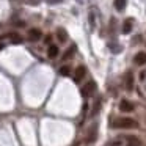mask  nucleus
<instances>
[{
	"label": "nucleus",
	"mask_w": 146,
	"mask_h": 146,
	"mask_svg": "<svg viewBox=\"0 0 146 146\" xmlns=\"http://www.w3.org/2000/svg\"><path fill=\"white\" fill-rule=\"evenodd\" d=\"M111 127H115V129H137L138 123L132 118H116L111 123Z\"/></svg>",
	"instance_id": "1"
},
{
	"label": "nucleus",
	"mask_w": 146,
	"mask_h": 146,
	"mask_svg": "<svg viewBox=\"0 0 146 146\" xmlns=\"http://www.w3.org/2000/svg\"><path fill=\"white\" fill-rule=\"evenodd\" d=\"M96 91V83L93 82V80H90L88 83H85V85H83V88H82V96L83 98H90V96L93 94V93Z\"/></svg>",
	"instance_id": "2"
},
{
	"label": "nucleus",
	"mask_w": 146,
	"mask_h": 146,
	"mask_svg": "<svg viewBox=\"0 0 146 146\" xmlns=\"http://www.w3.org/2000/svg\"><path fill=\"white\" fill-rule=\"evenodd\" d=\"M124 86H126L127 91H133V74L130 71L124 74Z\"/></svg>",
	"instance_id": "3"
},
{
	"label": "nucleus",
	"mask_w": 146,
	"mask_h": 146,
	"mask_svg": "<svg viewBox=\"0 0 146 146\" xmlns=\"http://www.w3.org/2000/svg\"><path fill=\"white\" fill-rule=\"evenodd\" d=\"M133 108H135V105L130 101H127V99H123L119 102V110L124 111V113H130V111H133Z\"/></svg>",
	"instance_id": "4"
},
{
	"label": "nucleus",
	"mask_w": 146,
	"mask_h": 146,
	"mask_svg": "<svg viewBox=\"0 0 146 146\" xmlns=\"http://www.w3.org/2000/svg\"><path fill=\"white\" fill-rule=\"evenodd\" d=\"M85 74H86V69H85V66H77V69H76V72H74V82H82L83 80V77H85Z\"/></svg>",
	"instance_id": "5"
},
{
	"label": "nucleus",
	"mask_w": 146,
	"mask_h": 146,
	"mask_svg": "<svg viewBox=\"0 0 146 146\" xmlns=\"http://www.w3.org/2000/svg\"><path fill=\"white\" fill-rule=\"evenodd\" d=\"M41 36H42L41 30H38V29H30L27 38H29V41H38V39H41Z\"/></svg>",
	"instance_id": "6"
},
{
	"label": "nucleus",
	"mask_w": 146,
	"mask_h": 146,
	"mask_svg": "<svg viewBox=\"0 0 146 146\" xmlns=\"http://www.w3.org/2000/svg\"><path fill=\"white\" fill-rule=\"evenodd\" d=\"M132 25H133V19L132 17H127L123 24V33L124 35H129V33L132 32Z\"/></svg>",
	"instance_id": "7"
},
{
	"label": "nucleus",
	"mask_w": 146,
	"mask_h": 146,
	"mask_svg": "<svg viewBox=\"0 0 146 146\" xmlns=\"http://www.w3.org/2000/svg\"><path fill=\"white\" fill-rule=\"evenodd\" d=\"M133 61H135V64H138V66L146 64V52H138V54L135 55V58H133Z\"/></svg>",
	"instance_id": "8"
},
{
	"label": "nucleus",
	"mask_w": 146,
	"mask_h": 146,
	"mask_svg": "<svg viewBox=\"0 0 146 146\" xmlns=\"http://www.w3.org/2000/svg\"><path fill=\"white\" fill-rule=\"evenodd\" d=\"M47 57L49 58H57L58 57V46L55 44H50L47 49Z\"/></svg>",
	"instance_id": "9"
},
{
	"label": "nucleus",
	"mask_w": 146,
	"mask_h": 146,
	"mask_svg": "<svg viewBox=\"0 0 146 146\" xmlns=\"http://www.w3.org/2000/svg\"><path fill=\"white\" fill-rule=\"evenodd\" d=\"M57 38H58V41H60V42H66V41H68V33H66V30H64V29H58V30H57Z\"/></svg>",
	"instance_id": "10"
},
{
	"label": "nucleus",
	"mask_w": 146,
	"mask_h": 146,
	"mask_svg": "<svg viewBox=\"0 0 146 146\" xmlns=\"http://www.w3.org/2000/svg\"><path fill=\"white\" fill-rule=\"evenodd\" d=\"M8 38L11 39V42H13V44H21V42H22V36H21L19 33H10V35H8Z\"/></svg>",
	"instance_id": "11"
},
{
	"label": "nucleus",
	"mask_w": 146,
	"mask_h": 146,
	"mask_svg": "<svg viewBox=\"0 0 146 146\" xmlns=\"http://www.w3.org/2000/svg\"><path fill=\"white\" fill-rule=\"evenodd\" d=\"M113 5H115V8H116V11H123L127 5V0H115Z\"/></svg>",
	"instance_id": "12"
},
{
	"label": "nucleus",
	"mask_w": 146,
	"mask_h": 146,
	"mask_svg": "<svg viewBox=\"0 0 146 146\" xmlns=\"http://www.w3.org/2000/svg\"><path fill=\"white\" fill-rule=\"evenodd\" d=\"M74 52H76V46H72V47L68 49V50L63 54V58H61V60H69V58L74 55Z\"/></svg>",
	"instance_id": "13"
},
{
	"label": "nucleus",
	"mask_w": 146,
	"mask_h": 146,
	"mask_svg": "<svg viewBox=\"0 0 146 146\" xmlns=\"http://www.w3.org/2000/svg\"><path fill=\"white\" fill-rule=\"evenodd\" d=\"M127 146H141V141L135 137H129L127 138Z\"/></svg>",
	"instance_id": "14"
},
{
	"label": "nucleus",
	"mask_w": 146,
	"mask_h": 146,
	"mask_svg": "<svg viewBox=\"0 0 146 146\" xmlns=\"http://www.w3.org/2000/svg\"><path fill=\"white\" fill-rule=\"evenodd\" d=\"M60 74H61V76H64V77H68L71 74V68L69 66H61L60 68Z\"/></svg>",
	"instance_id": "15"
},
{
	"label": "nucleus",
	"mask_w": 146,
	"mask_h": 146,
	"mask_svg": "<svg viewBox=\"0 0 146 146\" xmlns=\"http://www.w3.org/2000/svg\"><path fill=\"white\" fill-rule=\"evenodd\" d=\"M108 146H123V140L121 138H116V140H111L108 143Z\"/></svg>",
	"instance_id": "16"
},
{
	"label": "nucleus",
	"mask_w": 146,
	"mask_h": 146,
	"mask_svg": "<svg viewBox=\"0 0 146 146\" xmlns=\"http://www.w3.org/2000/svg\"><path fill=\"white\" fill-rule=\"evenodd\" d=\"M90 25H91V29H94V14L90 13Z\"/></svg>",
	"instance_id": "17"
},
{
	"label": "nucleus",
	"mask_w": 146,
	"mask_h": 146,
	"mask_svg": "<svg viewBox=\"0 0 146 146\" xmlns=\"http://www.w3.org/2000/svg\"><path fill=\"white\" fill-rule=\"evenodd\" d=\"M60 2H63V0H47L49 5H54V3H60Z\"/></svg>",
	"instance_id": "18"
},
{
	"label": "nucleus",
	"mask_w": 146,
	"mask_h": 146,
	"mask_svg": "<svg viewBox=\"0 0 146 146\" xmlns=\"http://www.w3.org/2000/svg\"><path fill=\"white\" fill-rule=\"evenodd\" d=\"M38 2H39V0H29V3H32V5H36Z\"/></svg>",
	"instance_id": "19"
}]
</instances>
